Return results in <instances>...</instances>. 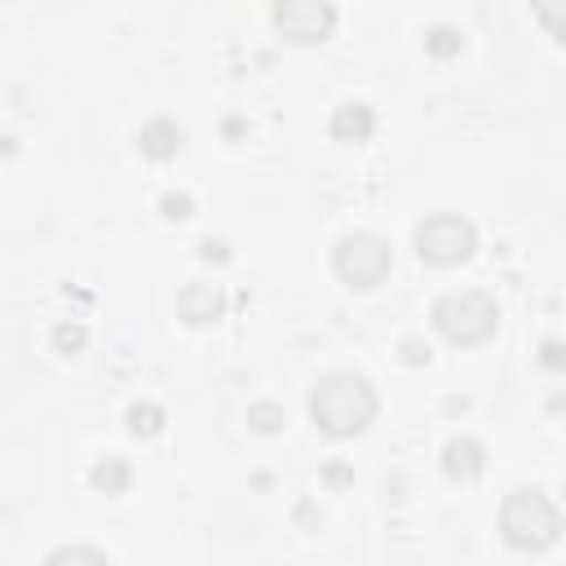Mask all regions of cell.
Listing matches in <instances>:
<instances>
[{"label":"cell","instance_id":"obj_16","mask_svg":"<svg viewBox=\"0 0 566 566\" xmlns=\"http://www.w3.org/2000/svg\"><path fill=\"white\" fill-rule=\"evenodd\" d=\"M159 212H164L168 221H186V217L195 212V199H190L186 190H177V195H164V199H159Z\"/></svg>","mask_w":566,"mask_h":566},{"label":"cell","instance_id":"obj_5","mask_svg":"<svg viewBox=\"0 0 566 566\" xmlns=\"http://www.w3.org/2000/svg\"><path fill=\"white\" fill-rule=\"evenodd\" d=\"M332 270H336L349 287H376V283L389 279L394 252H389V243H385L380 234L354 230V234L336 239V248H332Z\"/></svg>","mask_w":566,"mask_h":566},{"label":"cell","instance_id":"obj_20","mask_svg":"<svg viewBox=\"0 0 566 566\" xmlns=\"http://www.w3.org/2000/svg\"><path fill=\"white\" fill-rule=\"evenodd\" d=\"M199 256H203V261H230L226 239H199Z\"/></svg>","mask_w":566,"mask_h":566},{"label":"cell","instance_id":"obj_2","mask_svg":"<svg viewBox=\"0 0 566 566\" xmlns=\"http://www.w3.org/2000/svg\"><path fill=\"white\" fill-rule=\"evenodd\" d=\"M500 531H504V539H509L513 548L539 553V548H548V544L557 539L562 513H557V504H553L544 491L517 486V491H509L504 504H500Z\"/></svg>","mask_w":566,"mask_h":566},{"label":"cell","instance_id":"obj_21","mask_svg":"<svg viewBox=\"0 0 566 566\" xmlns=\"http://www.w3.org/2000/svg\"><path fill=\"white\" fill-rule=\"evenodd\" d=\"M539 358H544V367H553V371H557V367H562V345H557V340H544Z\"/></svg>","mask_w":566,"mask_h":566},{"label":"cell","instance_id":"obj_19","mask_svg":"<svg viewBox=\"0 0 566 566\" xmlns=\"http://www.w3.org/2000/svg\"><path fill=\"white\" fill-rule=\"evenodd\" d=\"M535 9H539V22L548 27V35H553V40H562V18H557V0H535Z\"/></svg>","mask_w":566,"mask_h":566},{"label":"cell","instance_id":"obj_13","mask_svg":"<svg viewBox=\"0 0 566 566\" xmlns=\"http://www.w3.org/2000/svg\"><path fill=\"white\" fill-rule=\"evenodd\" d=\"M424 49H429L433 57H455V53L464 49V35H460L455 27H433V31L424 35Z\"/></svg>","mask_w":566,"mask_h":566},{"label":"cell","instance_id":"obj_4","mask_svg":"<svg viewBox=\"0 0 566 566\" xmlns=\"http://www.w3.org/2000/svg\"><path fill=\"white\" fill-rule=\"evenodd\" d=\"M416 252H420V261H429L438 270L460 265L478 252V230L460 212H433L416 226Z\"/></svg>","mask_w":566,"mask_h":566},{"label":"cell","instance_id":"obj_10","mask_svg":"<svg viewBox=\"0 0 566 566\" xmlns=\"http://www.w3.org/2000/svg\"><path fill=\"white\" fill-rule=\"evenodd\" d=\"M371 133H376V111H371L367 102H340V106L332 111V137H336V142L358 146V142H367Z\"/></svg>","mask_w":566,"mask_h":566},{"label":"cell","instance_id":"obj_17","mask_svg":"<svg viewBox=\"0 0 566 566\" xmlns=\"http://www.w3.org/2000/svg\"><path fill=\"white\" fill-rule=\"evenodd\" d=\"M84 340H88V332H84L80 323H62V327L53 332V345H57L62 354H75V349H84Z\"/></svg>","mask_w":566,"mask_h":566},{"label":"cell","instance_id":"obj_18","mask_svg":"<svg viewBox=\"0 0 566 566\" xmlns=\"http://www.w3.org/2000/svg\"><path fill=\"white\" fill-rule=\"evenodd\" d=\"M398 358H402L407 367H424V363H429V345L416 340V336H407V340L398 345Z\"/></svg>","mask_w":566,"mask_h":566},{"label":"cell","instance_id":"obj_15","mask_svg":"<svg viewBox=\"0 0 566 566\" xmlns=\"http://www.w3.org/2000/svg\"><path fill=\"white\" fill-rule=\"evenodd\" d=\"M49 562H97V566H106L111 557L102 548H88V544H66V548H53Z\"/></svg>","mask_w":566,"mask_h":566},{"label":"cell","instance_id":"obj_8","mask_svg":"<svg viewBox=\"0 0 566 566\" xmlns=\"http://www.w3.org/2000/svg\"><path fill=\"white\" fill-rule=\"evenodd\" d=\"M482 469H486V447L478 438H469V433L447 438V447H442V473L451 482H473V478H482Z\"/></svg>","mask_w":566,"mask_h":566},{"label":"cell","instance_id":"obj_12","mask_svg":"<svg viewBox=\"0 0 566 566\" xmlns=\"http://www.w3.org/2000/svg\"><path fill=\"white\" fill-rule=\"evenodd\" d=\"M124 424H128L133 438H155L164 429V407L159 402H133L128 416H124Z\"/></svg>","mask_w":566,"mask_h":566},{"label":"cell","instance_id":"obj_6","mask_svg":"<svg viewBox=\"0 0 566 566\" xmlns=\"http://www.w3.org/2000/svg\"><path fill=\"white\" fill-rule=\"evenodd\" d=\"M270 18L283 40L292 44H323L336 31V4L332 0H274Z\"/></svg>","mask_w":566,"mask_h":566},{"label":"cell","instance_id":"obj_9","mask_svg":"<svg viewBox=\"0 0 566 566\" xmlns=\"http://www.w3.org/2000/svg\"><path fill=\"white\" fill-rule=\"evenodd\" d=\"M181 146H186V133H181V124L168 119V115H155V119H146V124L137 128V150H142L146 159H172Z\"/></svg>","mask_w":566,"mask_h":566},{"label":"cell","instance_id":"obj_14","mask_svg":"<svg viewBox=\"0 0 566 566\" xmlns=\"http://www.w3.org/2000/svg\"><path fill=\"white\" fill-rule=\"evenodd\" d=\"M248 424L256 433H279L283 429V407L279 402H252L248 407Z\"/></svg>","mask_w":566,"mask_h":566},{"label":"cell","instance_id":"obj_3","mask_svg":"<svg viewBox=\"0 0 566 566\" xmlns=\"http://www.w3.org/2000/svg\"><path fill=\"white\" fill-rule=\"evenodd\" d=\"M433 327L442 340L451 345H482L495 336L500 327V305L495 296L478 292V287H460V292H447L438 296L433 305Z\"/></svg>","mask_w":566,"mask_h":566},{"label":"cell","instance_id":"obj_11","mask_svg":"<svg viewBox=\"0 0 566 566\" xmlns=\"http://www.w3.org/2000/svg\"><path fill=\"white\" fill-rule=\"evenodd\" d=\"M88 482L102 491V495H124L128 482H133V464L124 455H102L93 469H88Z\"/></svg>","mask_w":566,"mask_h":566},{"label":"cell","instance_id":"obj_7","mask_svg":"<svg viewBox=\"0 0 566 566\" xmlns=\"http://www.w3.org/2000/svg\"><path fill=\"white\" fill-rule=\"evenodd\" d=\"M177 314L190 323V327H208L226 314V296L217 283H203V279H190L181 292H177Z\"/></svg>","mask_w":566,"mask_h":566},{"label":"cell","instance_id":"obj_1","mask_svg":"<svg viewBox=\"0 0 566 566\" xmlns=\"http://www.w3.org/2000/svg\"><path fill=\"white\" fill-rule=\"evenodd\" d=\"M380 411V398L367 376L358 371H327L310 389V420L332 433V438H354L363 433Z\"/></svg>","mask_w":566,"mask_h":566}]
</instances>
